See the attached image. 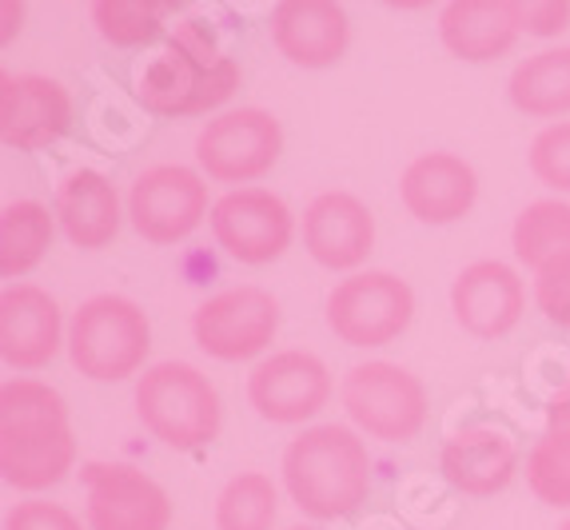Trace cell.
Returning <instances> with one entry per match:
<instances>
[{"label":"cell","instance_id":"6da1fadb","mask_svg":"<svg viewBox=\"0 0 570 530\" xmlns=\"http://www.w3.org/2000/svg\"><path fill=\"white\" fill-rule=\"evenodd\" d=\"M77 467V435L68 403L40 379H9L0 387V474L17 491H48Z\"/></svg>","mask_w":570,"mask_h":530},{"label":"cell","instance_id":"7a4b0ae2","mask_svg":"<svg viewBox=\"0 0 570 530\" xmlns=\"http://www.w3.org/2000/svg\"><path fill=\"white\" fill-rule=\"evenodd\" d=\"M239 88V65L216 45L204 20H180L160 57L144 65L136 80V100L144 112L168 116H204L232 100Z\"/></svg>","mask_w":570,"mask_h":530},{"label":"cell","instance_id":"3957f363","mask_svg":"<svg viewBox=\"0 0 570 530\" xmlns=\"http://www.w3.org/2000/svg\"><path fill=\"white\" fill-rule=\"evenodd\" d=\"M284 487L307 519H343L371 491V459L352 426H307L284 451Z\"/></svg>","mask_w":570,"mask_h":530},{"label":"cell","instance_id":"277c9868","mask_svg":"<svg viewBox=\"0 0 570 530\" xmlns=\"http://www.w3.org/2000/svg\"><path fill=\"white\" fill-rule=\"evenodd\" d=\"M136 415L171 451H200L219 435V395L191 363H156L136 383Z\"/></svg>","mask_w":570,"mask_h":530},{"label":"cell","instance_id":"5b68a950","mask_svg":"<svg viewBox=\"0 0 570 530\" xmlns=\"http://www.w3.org/2000/svg\"><path fill=\"white\" fill-rule=\"evenodd\" d=\"M153 351V323L128 295H92L68 327V360L85 379L116 383L144 367Z\"/></svg>","mask_w":570,"mask_h":530},{"label":"cell","instance_id":"8992f818","mask_svg":"<svg viewBox=\"0 0 570 530\" xmlns=\"http://www.w3.org/2000/svg\"><path fill=\"white\" fill-rule=\"evenodd\" d=\"M340 403L363 435L380 443H411L428 423V387L387 360L355 363L340 383Z\"/></svg>","mask_w":570,"mask_h":530},{"label":"cell","instance_id":"52a82bcc","mask_svg":"<svg viewBox=\"0 0 570 530\" xmlns=\"http://www.w3.org/2000/svg\"><path fill=\"white\" fill-rule=\"evenodd\" d=\"M324 315L347 347H387L411 327L415 292L395 272H355L327 292Z\"/></svg>","mask_w":570,"mask_h":530},{"label":"cell","instance_id":"ba28073f","mask_svg":"<svg viewBox=\"0 0 570 530\" xmlns=\"http://www.w3.org/2000/svg\"><path fill=\"white\" fill-rule=\"evenodd\" d=\"M284 128L264 108H232L204 124L196 136V164L216 184H256L279 164Z\"/></svg>","mask_w":570,"mask_h":530},{"label":"cell","instance_id":"9c48e42d","mask_svg":"<svg viewBox=\"0 0 570 530\" xmlns=\"http://www.w3.org/2000/svg\"><path fill=\"white\" fill-rule=\"evenodd\" d=\"M279 332V300L256 284L212 295L191 315V335L204 355L219 363L256 360Z\"/></svg>","mask_w":570,"mask_h":530},{"label":"cell","instance_id":"30bf717a","mask_svg":"<svg viewBox=\"0 0 570 530\" xmlns=\"http://www.w3.org/2000/svg\"><path fill=\"white\" fill-rule=\"evenodd\" d=\"M128 216H132L136 236L148 244H180L204 224V216H212L208 184L200 171L184 168V164L144 168L128 192Z\"/></svg>","mask_w":570,"mask_h":530},{"label":"cell","instance_id":"8fae6325","mask_svg":"<svg viewBox=\"0 0 570 530\" xmlns=\"http://www.w3.org/2000/svg\"><path fill=\"white\" fill-rule=\"evenodd\" d=\"M212 236L236 264H276L295 239V216L276 192L236 188L212 204Z\"/></svg>","mask_w":570,"mask_h":530},{"label":"cell","instance_id":"7c38bea8","mask_svg":"<svg viewBox=\"0 0 570 530\" xmlns=\"http://www.w3.org/2000/svg\"><path fill=\"white\" fill-rule=\"evenodd\" d=\"M332 371L312 351H276L247 375V403L259 419L295 426L315 419L332 403Z\"/></svg>","mask_w":570,"mask_h":530},{"label":"cell","instance_id":"4fadbf2b","mask_svg":"<svg viewBox=\"0 0 570 530\" xmlns=\"http://www.w3.org/2000/svg\"><path fill=\"white\" fill-rule=\"evenodd\" d=\"M88 530H168L171 502L156 479L128 463H88Z\"/></svg>","mask_w":570,"mask_h":530},{"label":"cell","instance_id":"5bb4252c","mask_svg":"<svg viewBox=\"0 0 570 530\" xmlns=\"http://www.w3.org/2000/svg\"><path fill=\"white\" fill-rule=\"evenodd\" d=\"M451 312L455 323L475 340H503L519 327L527 312V287L503 259H475L451 284Z\"/></svg>","mask_w":570,"mask_h":530},{"label":"cell","instance_id":"9a60e30c","mask_svg":"<svg viewBox=\"0 0 570 530\" xmlns=\"http://www.w3.org/2000/svg\"><path fill=\"white\" fill-rule=\"evenodd\" d=\"M72 124V96L52 76H0V140L17 151L57 144Z\"/></svg>","mask_w":570,"mask_h":530},{"label":"cell","instance_id":"2e32d148","mask_svg":"<svg viewBox=\"0 0 570 530\" xmlns=\"http://www.w3.org/2000/svg\"><path fill=\"white\" fill-rule=\"evenodd\" d=\"M304 247L327 272L355 275L375 247V216L352 192H320L304 208Z\"/></svg>","mask_w":570,"mask_h":530},{"label":"cell","instance_id":"e0dca14e","mask_svg":"<svg viewBox=\"0 0 570 530\" xmlns=\"http://www.w3.org/2000/svg\"><path fill=\"white\" fill-rule=\"evenodd\" d=\"M400 199L419 224L443 227L463 219L479 199L475 168L455 151H428L403 168Z\"/></svg>","mask_w":570,"mask_h":530},{"label":"cell","instance_id":"ac0fdd59","mask_svg":"<svg viewBox=\"0 0 570 530\" xmlns=\"http://www.w3.org/2000/svg\"><path fill=\"white\" fill-rule=\"evenodd\" d=\"M60 351V303L37 284H12L0 295V360L12 371H40Z\"/></svg>","mask_w":570,"mask_h":530},{"label":"cell","instance_id":"d6986e66","mask_svg":"<svg viewBox=\"0 0 570 530\" xmlns=\"http://www.w3.org/2000/svg\"><path fill=\"white\" fill-rule=\"evenodd\" d=\"M352 40L347 12L332 0H284L272 9V45L295 68H332Z\"/></svg>","mask_w":570,"mask_h":530},{"label":"cell","instance_id":"ffe728a7","mask_svg":"<svg viewBox=\"0 0 570 530\" xmlns=\"http://www.w3.org/2000/svg\"><path fill=\"white\" fill-rule=\"evenodd\" d=\"M439 471L455 487L459 494L471 499H491V494L507 491L519 471V451L514 443L494 431V426H463L443 443L439 454Z\"/></svg>","mask_w":570,"mask_h":530},{"label":"cell","instance_id":"44dd1931","mask_svg":"<svg viewBox=\"0 0 570 530\" xmlns=\"http://www.w3.org/2000/svg\"><path fill=\"white\" fill-rule=\"evenodd\" d=\"M523 37L514 0H451L439 9V40L451 57L487 65L507 57Z\"/></svg>","mask_w":570,"mask_h":530},{"label":"cell","instance_id":"7402d4cb","mask_svg":"<svg viewBox=\"0 0 570 530\" xmlns=\"http://www.w3.org/2000/svg\"><path fill=\"white\" fill-rule=\"evenodd\" d=\"M52 212H57L65 236L85 252H100L120 232V196L105 171L96 168L68 171L52 199Z\"/></svg>","mask_w":570,"mask_h":530},{"label":"cell","instance_id":"603a6c76","mask_svg":"<svg viewBox=\"0 0 570 530\" xmlns=\"http://www.w3.org/2000/svg\"><path fill=\"white\" fill-rule=\"evenodd\" d=\"M507 96L531 120L570 116V45L542 48V52L527 57L523 65H514Z\"/></svg>","mask_w":570,"mask_h":530},{"label":"cell","instance_id":"cb8c5ba5","mask_svg":"<svg viewBox=\"0 0 570 530\" xmlns=\"http://www.w3.org/2000/svg\"><path fill=\"white\" fill-rule=\"evenodd\" d=\"M57 232V212H48L37 199H12L0 212V275L24 279L45 259Z\"/></svg>","mask_w":570,"mask_h":530},{"label":"cell","instance_id":"d4e9b609","mask_svg":"<svg viewBox=\"0 0 570 530\" xmlns=\"http://www.w3.org/2000/svg\"><path fill=\"white\" fill-rule=\"evenodd\" d=\"M514 259L531 272H542L559 256H570V204L567 199H534L519 212L511 227Z\"/></svg>","mask_w":570,"mask_h":530},{"label":"cell","instance_id":"484cf974","mask_svg":"<svg viewBox=\"0 0 570 530\" xmlns=\"http://www.w3.org/2000/svg\"><path fill=\"white\" fill-rule=\"evenodd\" d=\"M279 491L264 471H239L216 499V530H272Z\"/></svg>","mask_w":570,"mask_h":530},{"label":"cell","instance_id":"4316f807","mask_svg":"<svg viewBox=\"0 0 570 530\" xmlns=\"http://www.w3.org/2000/svg\"><path fill=\"white\" fill-rule=\"evenodd\" d=\"M168 12L171 4H164V0H96L92 24L108 45L140 48L160 37Z\"/></svg>","mask_w":570,"mask_h":530},{"label":"cell","instance_id":"83f0119b","mask_svg":"<svg viewBox=\"0 0 570 530\" xmlns=\"http://www.w3.org/2000/svg\"><path fill=\"white\" fill-rule=\"evenodd\" d=\"M527 487L547 507L570 511V431H542L527 454Z\"/></svg>","mask_w":570,"mask_h":530},{"label":"cell","instance_id":"f1b7e54d","mask_svg":"<svg viewBox=\"0 0 570 530\" xmlns=\"http://www.w3.org/2000/svg\"><path fill=\"white\" fill-rule=\"evenodd\" d=\"M531 171L534 180L554 192H570V120L547 124L531 140Z\"/></svg>","mask_w":570,"mask_h":530},{"label":"cell","instance_id":"f546056e","mask_svg":"<svg viewBox=\"0 0 570 530\" xmlns=\"http://www.w3.org/2000/svg\"><path fill=\"white\" fill-rule=\"evenodd\" d=\"M534 303L551 323L570 332V256H559L534 272Z\"/></svg>","mask_w":570,"mask_h":530},{"label":"cell","instance_id":"4dcf8cb0","mask_svg":"<svg viewBox=\"0 0 570 530\" xmlns=\"http://www.w3.org/2000/svg\"><path fill=\"white\" fill-rule=\"evenodd\" d=\"M4 530H85L80 519L60 502H45V499H24L17 502L4 519Z\"/></svg>","mask_w":570,"mask_h":530},{"label":"cell","instance_id":"1f68e13d","mask_svg":"<svg viewBox=\"0 0 570 530\" xmlns=\"http://www.w3.org/2000/svg\"><path fill=\"white\" fill-rule=\"evenodd\" d=\"M514 9L527 37H559L570 29V0H527V4L514 0Z\"/></svg>","mask_w":570,"mask_h":530},{"label":"cell","instance_id":"d6a6232c","mask_svg":"<svg viewBox=\"0 0 570 530\" xmlns=\"http://www.w3.org/2000/svg\"><path fill=\"white\" fill-rule=\"evenodd\" d=\"M547 431H570V383L547 403Z\"/></svg>","mask_w":570,"mask_h":530},{"label":"cell","instance_id":"836d02e7","mask_svg":"<svg viewBox=\"0 0 570 530\" xmlns=\"http://www.w3.org/2000/svg\"><path fill=\"white\" fill-rule=\"evenodd\" d=\"M287 530H320V527H287Z\"/></svg>","mask_w":570,"mask_h":530},{"label":"cell","instance_id":"e575fe53","mask_svg":"<svg viewBox=\"0 0 570 530\" xmlns=\"http://www.w3.org/2000/svg\"><path fill=\"white\" fill-rule=\"evenodd\" d=\"M559 530H570V519H567V522H559Z\"/></svg>","mask_w":570,"mask_h":530}]
</instances>
